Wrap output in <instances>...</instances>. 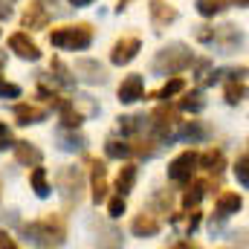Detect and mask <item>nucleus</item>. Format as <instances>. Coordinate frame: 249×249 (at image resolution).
Instances as JSON below:
<instances>
[{"label": "nucleus", "instance_id": "nucleus-1", "mask_svg": "<svg viewBox=\"0 0 249 249\" xmlns=\"http://www.w3.org/2000/svg\"><path fill=\"white\" fill-rule=\"evenodd\" d=\"M23 232H26L35 244H41V247L64 244V238H67V220H64V214H53V212H50L44 220H38V223H26Z\"/></svg>", "mask_w": 249, "mask_h": 249}, {"label": "nucleus", "instance_id": "nucleus-2", "mask_svg": "<svg viewBox=\"0 0 249 249\" xmlns=\"http://www.w3.org/2000/svg\"><path fill=\"white\" fill-rule=\"evenodd\" d=\"M50 44L58 50H87L93 44V29L90 23H75V26H58L50 32Z\"/></svg>", "mask_w": 249, "mask_h": 249}, {"label": "nucleus", "instance_id": "nucleus-3", "mask_svg": "<svg viewBox=\"0 0 249 249\" xmlns=\"http://www.w3.org/2000/svg\"><path fill=\"white\" fill-rule=\"evenodd\" d=\"M191 64H194V55H191V50H188L186 44H171V47H165V50L157 53V58H154V72L177 75V72H183Z\"/></svg>", "mask_w": 249, "mask_h": 249}, {"label": "nucleus", "instance_id": "nucleus-4", "mask_svg": "<svg viewBox=\"0 0 249 249\" xmlns=\"http://www.w3.org/2000/svg\"><path fill=\"white\" fill-rule=\"evenodd\" d=\"M194 171H197V151H183V154H177V157L171 160V165H168V180L177 183V186H186V183H191Z\"/></svg>", "mask_w": 249, "mask_h": 249}, {"label": "nucleus", "instance_id": "nucleus-5", "mask_svg": "<svg viewBox=\"0 0 249 249\" xmlns=\"http://www.w3.org/2000/svg\"><path fill=\"white\" fill-rule=\"evenodd\" d=\"M87 165H90L93 200H96V203H105V200H107V168H105V162L96 160V157H87Z\"/></svg>", "mask_w": 249, "mask_h": 249}, {"label": "nucleus", "instance_id": "nucleus-6", "mask_svg": "<svg viewBox=\"0 0 249 249\" xmlns=\"http://www.w3.org/2000/svg\"><path fill=\"white\" fill-rule=\"evenodd\" d=\"M9 50H12L18 58H23V61H38V58H41L38 44H35L26 32H15V35H9Z\"/></svg>", "mask_w": 249, "mask_h": 249}, {"label": "nucleus", "instance_id": "nucleus-7", "mask_svg": "<svg viewBox=\"0 0 249 249\" xmlns=\"http://www.w3.org/2000/svg\"><path fill=\"white\" fill-rule=\"evenodd\" d=\"M139 50H142V41H139V38H122V41L113 44L110 61L116 64V67H124V64H130L139 55Z\"/></svg>", "mask_w": 249, "mask_h": 249}, {"label": "nucleus", "instance_id": "nucleus-8", "mask_svg": "<svg viewBox=\"0 0 249 249\" xmlns=\"http://www.w3.org/2000/svg\"><path fill=\"white\" fill-rule=\"evenodd\" d=\"M151 119H154V133H157V139H165V136L174 130V124L180 122V113H177L174 107H157V110L151 113Z\"/></svg>", "mask_w": 249, "mask_h": 249}, {"label": "nucleus", "instance_id": "nucleus-9", "mask_svg": "<svg viewBox=\"0 0 249 249\" xmlns=\"http://www.w3.org/2000/svg\"><path fill=\"white\" fill-rule=\"evenodd\" d=\"M148 12H151V20H154L157 29H162V26H168V23L177 20V9L168 6V3H162V0H151L148 3Z\"/></svg>", "mask_w": 249, "mask_h": 249}, {"label": "nucleus", "instance_id": "nucleus-10", "mask_svg": "<svg viewBox=\"0 0 249 249\" xmlns=\"http://www.w3.org/2000/svg\"><path fill=\"white\" fill-rule=\"evenodd\" d=\"M160 229H162V223L154 217V214H136L133 217V223H130V232L136 235V238H154V235H160Z\"/></svg>", "mask_w": 249, "mask_h": 249}, {"label": "nucleus", "instance_id": "nucleus-11", "mask_svg": "<svg viewBox=\"0 0 249 249\" xmlns=\"http://www.w3.org/2000/svg\"><path fill=\"white\" fill-rule=\"evenodd\" d=\"M142 90H145V81L142 75H127L122 84H119V102L122 105H133L142 99Z\"/></svg>", "mask_w": 249, "mask_h": 249}, {"label": "nucleus", "instance_id": "nucleus-12", "mask_svg": "<svg viewBox=\"0 0 249 249\" xmlns=\"http://www.w3.org/2000/svg\"><path fill=\"white\" fill-rule=\"evenodd\" d=\"M12 151H15V160L20 165H41V160H44V151L35 148L32 142H15Z\"/></svg>", "mask_w": 249, "mask_h": 249}, {"label": "nucleus", "instance_id": "nucleus-13", "mask_svg": "<svg viewBox=\"0 0 249 249\" xmlns=\"http://www.w3.org/2000/svg\"><path fill=\"white\" fill-rule=\"evenodd\" d=\"M50 23V15L44 9V3H29L23 12V29H44Z\"/></svg>", "mask_w": 249, "mask_h": 249}, {"label": "nucleus", "instance_id": "nucleus-14", "mask_svg": "<svg viewBox=\"0 0 249 249\" xmlns=\"http://www.w3.org/2000/svg\"><path fill=\"white\" fill-rule=\"evenodd\" d=\"M244 206V197L238 191H220L217 194V214L220 217H229V214H238Z\"/></svg>", "mask_w": 249, "mask_h": 249}, {"label": "nucleus", "instance_id": "nucleus-15", "mask_svg": "<svg viewBox=\"0 0 249 249\" xmlns=\"http://www.w3.org/2000/svg\"><path fill=\"white\" fill-rule=\"evenodd\" d=\"M15 119L18 124H38L47 119V107L38 105H15Z\"/></svg>", "mask_w": 249, "mask_h": 249}, {"label": "nucleus", "instance_id": "nucleus-16", "mask_svg": "<svg viewBox=\"0 0 249 249\" xmlns=\"http://www.w3.org/2000/svg\"><path fill=\"white\" fill-rule=\"evenodd\" d=\"M75 72H81V78L90 81V84H102V81L107 78L105 67L99 61H75Z\"/></svg>", "mask_w": 249, "mask_h": 249}, {"label": "nucleus", "instance_id": "nucleus-17", "mask_svg": "<svg viewBox=\"0 0 249 249\" xmlns=\"http://www.w3.org/2000/svg\"><path fill=\"white\" fill-rule=\"evenodd\" d=\"M197 168H206L212 174L223 171V151L220 148H209L206 154H197Z\"/></svg>", "mask_w": 249, "mask_h": 249}, {"label": "nucleus", "instance_id": "nucleus-18", "mask_svg": "<svg viewBox=\"0 0 249 249\" xmlns=\"http://www.w3.org/2000/svg\"><path fill=\"white\" fill-rule=\"evenodd\" d=\"M209 188H212L209 180H197V183H191V188L183 194V206H186V209H194V206L203 200V194H206Z\"/></svg>", "mask_w": 249, "mask_h": 249}, {"label": "nucleus", "instance_id": "nucleus-19", "mask_svg": "<svg viewBox=\"0 0 249 249\" xmlns=\"http://www.w3.org/2000/svg\"><path fill=\"white\" fill-rule=\"evenodd\" d=\"M136 183V165L133 162H124L122 168H119V177H116V191L119 194H127L130 188Z\"/></svg>", "mask_w": 249, "mask_h": 249}, {"label": "nucleus", "instance_id": "nucleus-20", "mask_svg": "<svg viewBox=\"0 0 249 249\" xmlns=\"http://www.w3.org/2000/svg\"><path fill=\"white\" fill-rule=\"evenodd\" d=\"M81 122H84V113H81V110H75V105H72V102H61V124H64V127L75 130Z\"/></svg>", "mask_w": 249, "mask_h": 249}, {"label": "nucleus", "instance_id": "nucleus-21", "mask_svg": "<svg viewBox=\"0 0 249 249\" xmlns=\"http://www.w3.org/2000/svg\"><path fill=\"white\" fill-rule=\"evenodd\" d=\"M58 183H61V191L64 194H70V191H81V174L75 171V168H61V174H58Z\"/></svg>", "mask_w": 249, "mask_h": 249}, {"label": "nucleus", "instance_id": "nucleus-22", "mask_svg": "<svg viewBox=\"0 0 249 249\" xmlns=\"http://www.w3.org/2000/svg\"><path fill=\"white\" fill-rule=\"evenodd\" d=\"M29 183H32V188H35L38 197H50V183H47V171H44V168L32 165V171H29Z\"/></svg>", "mask_w": 249, "mask_h": 249}, {"label": "nucleus", "instance_id": "nucleus-23", "mask_svg": "<svg viewBox=\"0 0 249 249\" xmlns=\"http://www.w3.org/2000/svg\"><path fill=\"white\" fill-rule=\"evenodd\" d=\"M183 90H186V81H183L180 75H174V78H171V81H165L154 96H157V99H174V96H180Z\"/></svg>", "mask_w": 249, "mask_h": 249}, {"label": "nucleus", "instance_id": "nucleus-24", "mask_svg": "<svg viewBox=\"0 0 249 249\" xmlns=\"http://www.w3.org/2000/svg\"><path fill=\"white\" fill-rule=\"evenodd\" d=\"M244 96H247V84L238 81V78H232V81L226 84V102H229V105H241Z\"/></svg>", "mask_w": 249, "mask_h": 249}, {"label": "nucleus", "instance_id": "nucleus-25", "mask_svg": "<svg viewBox=\"0 0 249 249\" xmlns=\"http://www.w3.org/2000/svg\"><path fill=\"white\" fill-rule=\"evenodd\" d=\"M206 107V102H203V96L194 90V93H186L183 99H180V110H186V113H200Z\"/></svg>", "mask_w": 249, "mask_h": 249}, {"label": "nucleus", "instance_id": "nucleus-26", "mask_svg": "<svg viewBox=\"0 0 249 249\" xmlns=\"http://www.w3.org/2000/svg\"><path fill=\"white\" fill-rule=\"evenodd\" d=\"M105 154H107L110 160H127V157H130V145H124V142H119V139H107Z\"/></svg>", "mask_w": 249, "mask_h": 249}, {"label": "nucleus", "instance_id": "nucleus-27", "mask_svg": "<svg viewBox=\"0 0 249 249\" xmlns=\"http://www.w3.org/2000/svg\"><path fill=\"white\" fill-rule=\"evenodd\" d=\"M226 9V0H197V12L203 18H214Z\"/></svg>", "mask_w": 249, "mask_h": 249}, {"label": "nucleus", "instance_id": "nucleus-28", "mask_svg": "<svg viewBox=\"0 0 249 249\" xmlns=\"http://www.w3.org/2000/svg\"><path fill=\"white\" fill-rule=\"evenodd\" d=\"M235 174H238V183L247 188L249 186V157H247V151L238 157V165H235Z\"/></svg>", "mask_w": 249, "mask_h": 249}, {"label": "nucleus", "instance_id": "nucleus-29", "mask_svg": "<svg viewBox=\"0 0 249 249\" xmlns=\"http://www.w3.org/2000/svg\"><path fill=\"white\" fill-rule=\"evenodd\" d=\"M124 209H127V203H124V194L110 197V203H107V212H110V217H122Z\"/></svg>", "mask_w": 249, "mask_h": 249}, {"label": "nucleus", "instance_id": "nucleus-30", "mask_svg": "<svg viewBox=\"0 0 249 249\" xmlns=\"http://www.w3.org/2000/svg\"><path fill=\"white\" fill-rule=\"evenodd\" d=\"M50 70H55V78H58L61 84H67V87L72 84V78H70V70H67V67L61 64V58H53V64H50Z\"/></svg>", "mask_w": 249, "mask_h": 249}, {"label": "nucleus", "instance_id": "nucleus-31", "mask_svg": "<svg viewBox=\"0 0 249 249\" xmlns=\"http://www.w3.org/2000/svg\"><path fill=\"white\" fill-rule=\"evenodd\" d=\"M130 154H136V157H154L157 145L154 142H136V145H130Z\"/></svg>", "mask_w": 249, "mask_h": 249}, {"label": "nucleus", "instance_id": "nucleus-32", "mask_svg": "<svg viewBox=\"0 0 249 249\" xmlns=\"http://www.w3.org/2000/svg\"><path fill=\"white\" fill-rule=\"evenodd\" d=\"M58 139H61V148L64 151H75V148H81V139L78 136H72V133H58Z\"/></svg>", "mask_w": 249, "mask_h": 249}, {"label": "nucleus", "instance_id": "nucleus-33", "mask_svg": "<svg viewBox=\"0 0 249 249\" xmlns=\"http://www.w3.org/2000/svg\"><path fill=\"white\" fill-rule=\"evenodd\" d=\"M18 96H20V87L0 78V99H18Z\"/></svg>", "mask_w": 249, "mask_h": 249}, {"label": "nucleus", "instance_id": "nucleus-34", "mask_svg": "<svg viewBox=\"0 0 249 249\" xmlns=\"http://www.w3.org/2000/svg\"><path fill=\"white\" fill-rule=\"evenodd\" d=\"M214 38H217V32H214L212 26H200V29H197V41L209 44V41H214Z\"/></svg>", "mask_w": 249, "mask_h": 249}, {"label": "nucleus", "instance_id": "nucleus-35", "mask_svg": "<svg viewBox=\"0 0 249 249\" xmlns=\"http://www.w3.org/2000/svg\"><path fill=\"white\" fill-rule=\"evenodd\" d=\"M183 136H186V139H203V136H206V130H203L200 124H188L186 130H183Z\"/></svg>", "mask_w": 249, "mask_h": 249}, {"label": "nucleus", "instance_id": "nucleus-36", "mask_svg": "<svg viewBox=\"0 0 249 249\" xmlns=\"http://www.w3.org/2000/svg\"><path fill=\"white\" fill-rule=\"evenodd\" d=\"M197 226H200V212H197V206H194V209H191V214H188V220H186V232L191 235Z\"/></svg>", "mask_w": 249, "mask_h": 249}, {"label": "nucleus", "instance_id": "nucleus-37", "mask_svg": "<svg viewBox=\"0 0 249 249\" xmlns=\"http://www.w3.org/2000/svg\"><path fill=\"white\" fill-rule=\"evenodd\" d=\"M9 145H12V133H9V127H6V124L0 122V151H3V148H9Z\"/></svg>", "mask_w": 249, "mask_h": 249}, {"label": "nucleus", "instance_id": "nucleus-38", "mask_svg": "<svg viewBox=\"0 0 249 249\" xmlns=\"http://www.w3.org/2000/svg\"><path fill=\"white\" fill-rule=\"evenodd\" d=\"M0 247H6V249H15L18 244H15V241H12V238L6 235V232H0Z\"/></svg>", "mask_w": 249, "mask_h": 249}, {"label": "nucleus", "instance_id": "nucleus-39", "mask_svg": "<svg viewBox=\"0 0 249 249\" xmlns=\"http://www.w3.org/2000/svg\"><path fill=\"white\" fill-rule=\"evenodd\" d=\"M9 15H12V6H9V0H6V3L0 0V20H6Z\"/></svg>", "mask_w": 249, "mask_h": 249}, {"label": "nucleus", "instance_id": "nucleus-40", "mask_svg": "<svg viewBox=\"0 0 249 249\" xmlns=\"http://www.w3.org/2000/svg\"><path fill=\"white\" fill-rule=\"evenodd\" d=\"M70 3H72V6H75V9H81V6H90V3H93V0H70Z\"/></svg>", "mask_w": 249, "mask_h": 249}, {"label": "nucleus", "instance_id": "nucleus-41", "mask_svg": "<svg viewBox=\"0 0 249 249\" xmlns=\"http://www.w3.org/2000/svg\"><path fill=\"white\" fill-rule=\"evenodd\" d=\"M232 3H235V6H241V9L247 6V0H232Z\"/></svg>", "mask_w": 249, "mask_h": 249}, {"label": "nucleus", "instance_id": "nucleus-42", "mask_svg": "<svg viewBox=\"0 0 249 249\" xmlns=\"http://www.w3.org/2000/svg\"><path fill=\"white\" fill-rule=\"evenodd\" d=\"M3 64H6V53H0V70H3Z\"/></svg>", "mask_w": 249, "mask_h": 249}, {"label": "nucleus", "instance_id": "nucleus-43", "mask_svg": "<svg viewBox=\"0 0 249 249\" xmlns=\"http://www.w3.org/2000/svg\"><path fill=\"white\" fill-rule=\"evenodd\" d=\"M124 3H127V0H119V12H122V9H124Z\"/></svg>", "mask_w": 249, "mask_h": 249}]
</instances>
